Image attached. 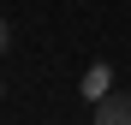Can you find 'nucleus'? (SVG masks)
<instances>
[{
    "mask_svg": "<svg viewBox=\"0 0 131 125\" xmlns=\"http://www.w3.org/2000/svg\"><path fill=\"white\" fill-rule=\"evenodd\" d=\"M12 48V24H6V12H0V54Z\"/></svg>",
    "mask_w": 131,
    "mask_h": 125,
    "instance_id": "7ed1b4c3",
    "label": "nucleus"
},
{
    "mask_svg": "<svg viewBox=\"0 0 131 125\" xmlns=\"http://www.w3.org/2000/svg\"><path fill=\"white\" fill-rule=\"evenodd\" d=\"M0 95H6V83H0Z\"/></svg>",
    "mask_w": 131,
    "mask_h": 125,
    "instance_id": "20e7f679",
    "label": "nucleus"
},
{
    "mask_svg": "<svg viewBox=\"0 0 131 125\" xmlns=\"http://www.w3.org/2000/svg\"><path fill=\"white\" fill-rule=\"evenodd\" d=\"M95 125H131V95H101L95 101Z\"/></svg>",
    "mask_w": 131,
    "mask_h": 125,
    "instance_id": "f257e3e1",
    "label": "nucleus"
},
{
    "mask_svg": "<svg viewBox=\"0 0 131 125\" xmlns=\"http://www.w3.org/2000/svg\"><path fill=\"white\" fill-rule=\"evenodd\" d=\"M107 83H113V72H107V66H90V72H83V95L101 101V95H107Z\"/></svg>",
    "mask_w": 131,
    "mask_h": 125,
    "instance_id": "f03ea898",
    "label": "nucleus"
}]
</instances>
